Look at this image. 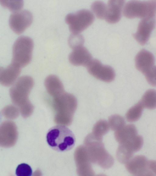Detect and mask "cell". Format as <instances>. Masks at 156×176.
Wrapping results in <instances>:
<instances>
[{"label": "cell", "instance_id": "1", "mask_svg": "<svg viewBox=\"0 0 156 176\" xmlns=\"http://www.w3.org/2000/svg\"><path fill=\"white\" fill-rule=\"evenodd\" d=\"M34 84L33 78L28 75L19 78L9 89V94L12 103L17 106L22 116L24 118L30 116L34 107L28 98Z\"/></svg>", "mask_w": 156, "mask_h": 176}, {"label": "cell", "instance_id": "2", "mask_svg": "<svg viewBox=\"0 0 156 176\" xmlns=\"http://www.w3.org/2000/svg\"><path fill=\"white\" fill-rule=\"evenodd\" d=\"M48 145L53 149L59 152L70 150L74 146L76 138L72 131L62 125H58L51 128L46 136Z\"/></svg>", "mask_w": 156, "mask_h": 176}, {"label": "cell", "instance_id": "3", "mask_svg": "<svg viewBox=\"0 0 156 176\" xmlns=\"http://www.w3.org/2000/svg\"><path fill=\"white\" fill-rule=\"evenodd\" d=\"M156 1L132 0L125 5L123 14L126 17L132 19L155 17Z\"/></svg>", "mask_w": 156, "mask_h": 176}, {"label": "cell", "instance_id": "4", "mask_svg": "<svg viewBox=\"0 0 156 176\" xmlns=\"http://www.w3.org/2000/svg\"><path fill=\"white\" fill-rule=\"evenodd\" d=\"M34 44L32 39L26 36L19 37L14 42L12 48V62L23 68L31 61Z\"/></svg>", "mask_w": 156, "mask_h": 176}, {"label": "cell", "instance_id": "5", "mask_svg": "<svg viewBox=\"0 0 156 176\" xmlns=\"http://www.w3.org/2000/svg\"><path fill=\"white\" fill-rule=\"evenodd\" d=\"M89 152L91 161L103 169H107L114 164V159L105 149L102 141L89 136Z\"/></svg>", "mask_w": 156, "mask_h": 176}, {"label": "cell", "instance_id": "6", "mask_svg": "<svg viewBox=\"0 0 156 176\" xmlns=\"http://www.w3.org/2000/svg\"><path fill=\"white\" fill-rule=\"evenodd\" d=\"M94 20V16L92 13L85 9L68 14L65 19L70 31L73 34L81 33L90 25Z\"/></svg>", "mask_w": 156, "mask_h": 176}, {"label": "cell", "instance_id": "7", "mask_svg": "<svg viewBox=\"0 0 156 176\" xmlns=\"http://www.w3.org/2000/svg\"><path fill=\"white\" fill-rule=\"evenodd\" d=\"M128 172L135 176L156 175V161L149 160L143 155H136L125 164Z\"/></svg>", "mask_w": 156, "mask_h": 176}, {"label": "cell", "instance_id": "8", "mask_svg": "<svg viewBox=\"0 0 156 176\" xmlns=\"http://www.w3.org/2000/svg\"><path fill=\"white\" fill-rule=\"evenodd\" d=\"M54 105L60 112L57 115L58 119H69L76 107L77 100L73 94L64 92L53 98Z\"/></svg>", "mask_w": 156, "mask_h": 176}, {"label": "cell", "instance_id": "9", "mask_svg": "<svg viewBox=\"0 0 156 176\" xmlns=\"http://www.w3.org/2000/svg\"><path fill=\"white\" fill-rule=\"evenodd\" d=\"M86 67L88 72L98 79L110 82L115 78V72L112 68L102 64L97 59H92Z\"/></svg>", "mask_w": 156, "mask_h": 176}, {"label": "cell", "instance_id": "10", "mask_svg": "<svg viewBox=\"0 0 156 176\" xmlns=\"http://www.w3.org/2000/svg\"><path fill=\"white\" fill-rule=\"evenodd\" d=\"M33 21L32 13L27 10L13 12L10 16L9 23L12 30L18 35L23 33L31 24Z\"/></svg>", "mask_w": 156, "mask_h": 176}, {"label": "cell", "instance_id": "11", "mask_svg": "<svg viewBox=\"0 0 156 176\" xmlns=\"http://www.w3.org/2000/svg\"><path fill=\"white\" fill-rule=\"evenodd\" d=\"M18 138L17 126L13 122L5 121L0 124V147H12L16 143Z\"/></svg>", "mask_w": 156, "mask_h": 176}, {"label": "cell", "instance_id": "12", "mask_svg": "<svg viewBox=\"0 0 156 176\" xmlns=\"http://www.w3.org/2000/svg\"><path fill=\"white\" fill-rule=\"evenodd\" d=\"M135 63L136 69L144 75L156 70L154 55L145 49L141 50L137 54Z\"/></svg>", "mask_w": 156, "mask_h": 176}, {"label": "cell", "instance_id": "13", "mask_svg": "<svg viewBox=\"0 0 156 176\" xmlns=\"http://www.w3.org/2000/svg\"><path fill=\"white\" fill-rule=\"evenodd\" d=\"M155 25V17L142 19L139 23L136 32L133 34V37L140 44L145 45L149 40Z\"/></svg>", "mask_w": 156, "mask_h": 176}, {"label": "cell", "instance_id": "14", "mask_svg": "<svg viewBox=\"0 0 156 176\" xmlns=\"http://www.w3.org/2000/svg\"><path fill=\"white\" fill-rule=\"evenodd\" d=\"M124 0H111L108 1L105 19L110 24L119 22L122 17Z\"/></svg>", "mask_w": 156, "mask_h": 176}, {"label": "cell", "instance_id": "15", "mask_svg": "<svg viewBox=\"0 0 156 176\" xmlns=\"http://www.w3.org/2000/svg\"><path fill=\"white\" fill-rule=\"evenodd\" d=\"M73 50L69 56L68 59L70 63L73 65L87 66L92 59L90 53L83 46Z\"/></svg>", "mask_w": 156, "mask_h": 176}, {"label": "cell", "instance_id": "16", "mask_svg": "<svg viewBox=\"0 0 156 176\" xmlns=\"http://www.w3.org/2000/svg\"><path fill=\"white\" fill-rule=\"evenodd\" d=\"M21 72V68L12 62L5 68H2L0 74V83L5 86L13 84Z\"/></svg>", "mask_w": 156, "mask_h": 176}, {"label": "cell", "instance_id": "17", "mask_svg": "<svg viewBox=\"0 0 156 176\" xmlns=\"http://www.w3.org/2000/svg\"><path fill=\"white\" fill-rule=\"evenodd\" d=\"M44 84L47 92L53 98L60 96L64 92L62 82L55 75H51L47 76L45 79Z\"/></svg>", "mask_w": 156, "mask_h": 176}, {"label": "cell", "instance_id": "18", "mask_svg": "<svg viewBox=\"0 0 156 176\" xmlns=\"http://www.w3.org/2000/svg\"><path fill=\"white\" fill-rule=\"evenodd\" d=\"M137 135V129L133 124L125 125L114 133L115 139L119 144L129 141Z\"/></svg>", "mask_w": 156, "mask_h": 176}, {"label": "cell", "instance_id": "19", "mask_svg": "<svg viewBox=\"0 0 156 176\" xmlns=\"http://www.w3.org/2000/svg\"><path fill=\"white\" fill-rule=\"evenodd\" d=\"M134 153L127 146L124 144H119L116 151V157L119 162L125 164L133 157Z\"/></svg>", "mask_w": 156, "mask_h": 176}, {"label": "cell", "instance_id": "20", "mask_svg": "<svg viewBox=\"0 0 156 176\" xmlns=\"http://www.w3.org/2000/svg\"><path fill=\"white\" fill-rule=\"evenodd\" d=\"M144 108L149 109H154L156 107V93L154 89L147 90L139 101Z\"/></svg>", "mask_w": 156, "mask_h": 176}, {"label": "cell", "instance_id": "21", "mask_svg": "<svg viewBox=\"0 0 156 176\" xmlns=\"http://www.w3.org/2000/svg\"><path fill=\"white\" fill-rule=\"evenodd\" d=\"M109 129L108 122L104 119L99 120L94 126L92 135L96 139L102 141L103 136L109 131Z\"/></svg>", "mask_w": 156, "mask_h": 176}, {"label": "cell", "instance_id": "22", "mask_svg": "<svg viewBox=\"0 0 156 176\" xmlns=\"http://www.w3.org/2000/svg\"><path fill=\"white\" fill-rule=\"evenodd\" d=\"M144 107L139 101L130 108L125 115L126 120L129 122H136L140 118L143 111Z\"/></svg>", "mask_w": 156, "mask_h": 176}, {"label": "cell", "instance_id": "23", "mask_svg": "<svg viewBox=\"0 0 156 176\" xmlns=\"http://www.w3.org/2000/svg\"><path fill=\"white\" fill-rule=\"evenodd\" d=\"M91 9L93 14L100 19H105L106 10L107 5L103 2L97 1L94 2L91 5Z\"/></svg>", "mask_w": 156, "mask_h": 176}, {"label": "cell", "instance_id": "24", "mask_svg": "<svg viewBox=\"0 0 156 176\" xmlns=\"http://www.w3.org/2000/svg\"><path fill=\"white\" fill-rule=\"evenodd\" d=\"M109 127L114 131L118 130L125 125V121L122 116L117 114L111 116L108 118Z\"/></svg>", "mask_w": 156, "mask_h": 176}, {"label": "cell", "instance_id": "25", "mask_svg": "<svg viewBox=\"0 0 156 176\" xmlns=\"http://www.w3.org/2000/svg\"><path fill=\"white\" fill-rule=\"evenodd\" d=\"M20 112L18 108L12 105L5 106L1 111L2 115L6 118L9 119L16 118L18 116Z\"/></svg>", "mask_w": 156, "mask_h": 176}, {"label": "cell", "instance_id": "26", "mask_svg": "<svg viewBox=\"0 0 156 176\" xmlns=\"http://www.w3.org/2000/svg\"><path fill=\"white\" fill-rule=\"evenodd\" d=\"M0 3L5 8L13 12L21 10L23 3L22 1H0Z\"/></svg>", "mask_w": 156, "mask_h": 176}, {"label": "cell", "instance_id": "27", "mask_svg": "<svg viewBox=\"0 0 156 176\" xmlns=\"http://www.w3.org/2000/svg\"><path fill=\"white\" fill-rule=\"evenodd\" d=\"M68 42L70 47L73 49L83 46L84 42V38L80 34H72L68 38Z\"/></svg>", "mask_w": 156, "mask_h": 176}, {"label": "cell", "instance_id": "28", "mask_svg": "<svg viewBox=\"0 0 156 176\" xmlns=\"http://www.w3.org/2000/svg\"><path fill=\"white\" fill-rule=\"evenodd\" d=\"M32 174L30 166L25 163L19 165L16 170V174L17 176H31Z\"/></svg>", "mask_w": 156, "mask_h": 176}, {"label": "cell", "instance_id": "29", "mask_svg": "<svg viewBox=\"0 0 156 176\" xmlns=\"http://www.w3.org/2000/svg\"><path fill=\"white\" fill-rule=\"evenodd\" d=\"M2 119V116L0 112V122H1Z\"/></svg>", "mask_w": 156, "mask_h": 176}, {"label": "cell", "instance_id": "30", "mask_svg": "<svg viewBox=\"0 0 156 176\" xmlns=\"http://www.w3.org/2000/svg\"><path fill=\"white\" fill-rule=\"evenodd\" d=\"M2 68L0 67V73H1V71H2Z\"/></svg>", "mask_w": 156, "mask_h": 176}]
</instances>
